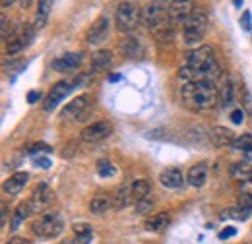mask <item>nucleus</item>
<instances>
[{"label":"nucleus","instance_id":"nucleus-8","mask_svg":"<svg viewBox=\"0 0 252 244\" xmlns=\"http://www.w3.org/2000/svg\"><path fill=\"white\" fill-rule=\"evenodd\" d=\"M35 31L37 30H35L33 26H24V28H20L18 31H14V35H12L10 41L6 43V53H8V55H16V53L24 51V49L33 41Z\"/></svg>","mask_w":252,"mask_h":244},{"label":"nucleus","instance_id":"nucleus-35","mask_svg":"<svg viewBox=\"0 0 252 244\" xmlns=\"http://www.w3.org/2000/svg\"><path fill=\"white\" fill-rule=\"evenodd\" d=\"M92 237H94V233H92V229L90 231H84V233H76V244H90L92 243Z\"/></svg>","mask_w":252,"mask_h":244},{"label":"nucleus","instance_id":"nucleus-28","mask_svg":"<svg viewBox=\"0 0 252 244\" xmlns=\"http://www.w3.org/2000/svg\"><path fill=\"white\" fill-rule=\"evenodd\" d=\"M251 210L249 208H227L221 212V217L225 219H237V221H247Z\"/></svg>","mask_w":252,"mask_h":244},{"label":"nucleus","instance_id":"nucleus-33","mask_svg":"<svg viewBox=\"0 0 252 244\" xmlns=\"http://www.w3.org/2000/svg\"><path fill=\"white\" fill-rule=\"evenodd\" d=\"M152 208H154V202H152V200H148V198H144V200H140V202L136 204V212H138L140 215L148 214Z\"/></svg>","mask_w":252,"mask_h":244},{"label":"nucleus","instance_id":"nucleus-26","mask_svg":"<svg viewBox=\"0 0 252 244\" xmlns=\"http://www.w3.org/2000/svg\"><path fill=\"white\" fill-rule=\"evenodd\" d=\"M32 214V208H30V202H24V204H20L18 208H16V212L12 215V229L16 231L24 221H26V217Z\"/></svg>","mask_w":252,"mask_h":244},{"label":"nucleus","instance_id":"nucleus-36","mask_svg":"<svg viewBox=\"0 0 252 244\" xmlns=\"http://www.w3.org/2000/svg\"><path fill=\"white\" fill-rule=\"evenodd\" d=\"M33 165H35V167H41V169H51V165H53V163H51V159H49V157L41 155V157H35V159H33Z\"/></svg>","mask_w":252,"mask_h":244},{"label":"nucleus","instance_id":"nucleus-23","mask_svg":"<svg viewBox=\"0 0 252 244\" xmlns=\"http://www.w3.org/2000/svg\"><path fill=\"white\" fill-rule=\"evenodd\" d=\"M171 223V214L169 212H161V214L154 215L152 219L146 221V229L152 233H161L167 229V225Z\"/></svg>","mask_w":252,"mask_h":244},{"label":"nucleus","instance_id":"nucleus-32","mask_svg":"<svg viewBox=\"0 0 252 244\" xmlns=\"http://www.w3.org/2000/svg\"><path fill=\"white\" fill-rule=\"evenodd\" d=\"M239 24H241L243 31H252V14H251V10H245V12H243V16H241Z\"/></svg>","mask_w":252,"mask_h":244},{"label":"nucleus","instance_id":"nucleus-13","mask_svg":"<svg viewBox=\"0 0 252 244\" xmlns=\"http://www.w3.org/2000/svg\"><path fill=\"white\" fill-rule=\"evenodd\" d=\"M192 12H194V2L192 0H171V8H169L171 22H175V24L183 22L185 24Z\"/></svg>","mask_w":252,"mask_h":244},{"label":"nucleus","instance_id":"nucleus-1","mask_svg":"<svg viewBox=\"0 0 252 244\" xmlns=\"http://www.w3.org/2000/svg\"><path fill=\"white\" fill-rule=\"evenodd\" d=\"M221 70L220 64L214 57V49L208 45H200L187 53V62L179 70V76L189 82H198V80H210L216 82L220 78Z\"/></svg>","mask_w":252,"mask_h":244},{"label":"nucleus","instance_id":"nucleus-44","mask_svg":"<svg viewBox=\"0 0 252 244\" xmlns=\"http://www.w3.org/2000/svg\"><path fill=\"white\" fill-rule=\"evenodd\" d=\"M20 2H22V8H30L33 0H20Z\"/></svg>","mask_w":252,"mask_h":244},{"label":"nucleus","instance_id":"nucleus-20","mask_svg":"<svg viewBox=\"0 0 252 244\" xmlns=\"http://www.w3.org/2000/svg\"><path fill=\"white\" fill-rule=\"evenodd\" d=\"M53 4H55V0H37V16H35V24H33L35 30L45 28V24L51 16Z\"/></svg>","mask_w":252,"mask_h":244},{"label":"nucleus","instance_id":"nucleus-21","mask_svg":"<svg viewBox=\"0 0 252 244\" xmlns=\"http://www.w3.org/2000/svg\"><path fill=\"white\" fill-rule=\"evenodd\" d=\"M113 64V53L109 49H99L95 51L94 57H92V66H94V72H103V70H109Z\"/></svg>","mask_w":252,"mask_h":244},{"label":"nucleus","instance_id":"nucleus-5","mask_svg":"<svg viewBox=\"0 0 252 244\" xmlns=\"http://www.w3.org/2000/svg\"><path fill=\"white\" fill-rule=\"evenodd\" d=\"M64 229V219L61 214H45L39 219H35L32 225V231L39 239H55L61 235Z\"/></svg>","mask_w":252,"mask_h":244},{"label":"nucleus","instance_id":"nucleus-34","mask_svg":"<svg viewBox=\"0 0 252 244\" xmlns=\"http://www.w3.org/2000/svg\"><path fill=\"white\" fill-rule=\"evenodd\" d=\"M28 153L30 155H39V153H51V148L47 144H32L28 148Z\"/></svg>","mask_w":252,"mask_h":244},{"label":"nucleus","instance_id":"nucleus-39","mask_svg":"<svg viewBox=\"0 0 252 244\" xmlns=\"http://www.w3.org/2000/svg\"><path fill=\"white\" fill-rule=\"evenodd\" d=\"M2 39H8V18L2 14Z\"/></svg>","mask_w":252,"mask_h":244},{"label":"nucleus","instance_id":"nucleus-11","mask_svg":"<svg viewBox=\"0 0 252 244\" xmlns=\"http://www.w3.org/2000/svg\"><path fill=\"white\" fill-rule=\"evenodd\" d=\"M88 105H90L88 95H78V97H74V99L63 109L61 119H63V121H78V119L82 117V113H86Z\"/></svg>","mask_w":252,"mask_h":244},{"label":"nucleus","instance_id":"nucleus-12","mask_svg":"<svg viewBox=\"0 0 252 244\" xmlns=\"http://www.w3.org/2000/svg\"><path fill=\"white\" fill-rule=\"evenodd\" d=\"M107 35H109V18L103 14L90 26L86 39H88L90 45H101L107 39Z\"/></svg>","mask_w":252,"mask_h":244},{"label":"nucleus","instance_id":"nucleus-40","mask_svg":"<svg viewBox=\"0 0 252 244\" xmlns=\"http://www.w3.org/2000/svg\"><path fill=\"white\" fill-rule=\"evenodd\" d=\"M8 244H32L30 243V241H26V239H20V237H14V239H12V241H10V243Z\"/></svg>","mask_w":252,"mask_h":244},{"label":"nucleus","instance_id":"nucleus-29","mask_svg":"<svg viewBox=\"0 0 252 244\" xmlns=\"http://www.w3.org/2000/svg\"><path fill=\"white\" fill-rule=\"evenodd\" d=\"M97 173H99L101 179H111V177L117 175V169L109 159H99L97 161Z\"/></svg>","mask_w":252,"mask_h":244},{"label":"nucleus","instance_id":"nucleus-38","mask_svg":"<svg viewBox=\"0 0 252 244\" xmlns=\"http://www.w3.org/2000/svg\"><path fill=\"white\" fill-rule=\"evenodd\" d=\"M235 235H237V229L235 227H225L220 233V239L221 241H227V239H233Z\"/></svg>","mask_w":252,"mask_h":244},{"label":"nucleus","instance_id":"nucleus-18","mask_svg":"<svg viewBox=\"0 0 252 244\" xmlns=\"http://www.w3.org/2000/svg\"><path fill=\"white\" fill-rule=\"evenodd\" d=\"M30 181V175L28 173H14L10 179H6L4 181V192L6 194H10V196H16V194H20L24 188H26V184Z\"/></svg>","mask_w":252,"mask_h":244},{"label":"nucleus","instance_id":"nucleus-41","mask_svg":"<svg viewBox=\"0 0 252 244\" xmlns=\"http://www.w3.org/2000/svg\"><path fill=\"white\" fill-rule=\"evenodd\" d=\"M39 97H41V93H39V92H32L30 95H28V101H30V103H35Z\"/></svg>","mask_w":252,"mask_h":244},{"label":"nucleus","instance_id":"nucleus-27","mask_svg":"<svg viewBox=\"0 0 252 244\" xmlns=\"http://www.w3.org/2000/svg\"><path fill=\"white\" fill-rule=\"evenodd\" d=\"M233 148L237 152H243L245 155L252 157V134H243V136H237L235 142H233Z\"/></svg>","mask_w":252,"mask_h":244},{"label":"nucleus","instance_id":"nucleus-7","mask_svg":"<svg viewBox=\"0 0 252 244\" xmlns=\"http://www.w3.org/2000/svg\"><path fill=\"white\" fill-rule=\"evenodd\" d=\"M78 84H80V80H76V82H72V80H63V82L55 84V86L51 88V92L47 93L45 101H43V109H45L47 113H53V111L61 105V101H63L64 97L72 92Z\"/></svg>","mask_w":252,"mask_h":244},{"label":"nucleus","instance_id":"nucleus-37","mask_svg":"<svg viewBox=\"0 0 252 244\" xmlns=\"http://www.w3.org/2000/svg\"><path fill=\"white\" fill-rule=\"evenodd\" d=\"M243 121H245V111H243V109H235V111L231 113V122L243 124Z\"/></svg>","mask_w":252,"mask_h":244},{"label":"nucleus","instance_id":"nucleus-4","mask_svg":"<svg viewBox=\"0 0 252 244\" xmlns=\"http://www.w3.org/2000/svg\"><path fill=\"white\" fill-rule=\"evenodd\" d=\"M206 28H208V18H206L204 10L194 8V12L185 22V31H183L185 43L192 49H196L200 45V41L204 39V35H206Z\"/></svg>","mask_w":252,"mask_h":244},{"label":"nucleus","instance_id":"nucleus-16","mask_svg":"<svg viewBox=\"0 0 252 244\" xmlns=\"http://www.w3.org/2000/svg\"><path fill=\"white\" fill-rule=\"evenodd\" d=\"M159 183L163 184L165 188H169V190H177V188H181L185 184V177H183V173L179 169L169 167L159 175Z\"/></svg>","mask_w":252,"mask_h":244},{"label":"nucleus","instance_id":"nucleus-42","mask_svg":"<svg viewBox=\"0 0 252 244\" xmlns=\"http://www.w3.org/2000/svg\"><path fill=\"white\" fill-rule=\"evenodd\" d=\"M109 80H111V82H121V80H123V74H111Z\"/></svg>","mask_w":252,"mask_h":244},{"label":"nucleus","instance_id":"nucleus-31","mask_svg":"<svg viewBox=\"0 0 252 244\" xmlns=\"http://www.w3.org/2000/svg\"><path fill=\"white\" fill-rule=\"evenodd\" d=\"M26 66H28V61H24V59H20V61H10L6 64V74L8 76H18L22 70H26Z\"/></svg>","mask_w":252,"mask_h":244},{"label":"nucleus","instance_id":"nucleus-14","mask_svg":"<svg viewBox=\"0 0 252 244\" xmlns=\"http://www.w3.org/2000/svg\"><path fill=\"white\" fill-rule=\"evenodd\" d=\"M82 61H84V55H82V53H66L61 59H57V61L53 62V68L59 70V72L68 74V72L76 70V68L82 64Z\"/></svg>","mask_w":252,"mask_h":244},{"label":"nucleus","instance_id":"nucleus-6","mask_svg":"<svg viewBox=\"0 0 252 244\" xmlns=\"http://www.w3.org/2000/svg\"><path fill=\"white\" fill-rule=\"evenodd\" d=\"M142 12L138 10L136 4L132 2H121L117 6V14H115V22H117V30L121 33H130L138 26Z\"/></svg>","mask_w":252,"mask_h":244},{"label":"nucleus","instance_id":"nucleus-15","mask_svg":"<svg viewBox=\"0 0 252 244\" xmlns=\"http://www.w3.org/2000/svg\"><path fill=\"white\" fill-rule=\"evenodd\" d=\"M121 53L128 61H140L144 57V47L136 37H126L121 43Z\"/></svg>","mask_w":252,"mask_h":244},{"label":"nucleus","instance_id":"nucleus-2","mask_svg":"<svg viewBox=\"0 0 252 244\" xmlns=\"http://www.w3.org/2000/svg\"><path fill=\"white\" fill-rule=\"evenodd\" d=\"M183 101L192 111H210L216 107L220 92L216 90V84L210 80H198L189 82L183 88Z\"/></svg>","mask_w":252,"mask_h":244},{"label":"nucleus","instance_id":"nucleus-19","mask_svg":"<svg viewBox=\"0 0 252 244\" xmlns=\"http://www.w3.org/2000/svg\"><path fill=\"white\" fill-rule=\"evenodd\" d=\"M206 179H208V165L206 163H196V165H192L189 169L187 181H189L190 186L202 188L206 184Z\"/></svg>","mask_w":252,"mask_h":244},{"label":"nucleus","instance_id":"nucleus-46","mask_svg":"<svg viewBox=\"0 0 252 244\" xmlns=\"http://www.w3.org/2000/svg\"><path fill=\"white\" fill-rule=\"evenodd\" d=\"M233 4H235V8H243V0H233Z\"/></svg>","mask_w":252,"mask_h":244},{"label":"nucleus","instance_id":"nucleus-43","mask_svg":"<svg viewBox=\"0 0 252 244\" xmlns=\"http://www.w3.org/2000/svg\"><path fill=\"white\" fill-rule=\"evenodd\" d=\"M6 215H8V212H6V206H2V227H4V223H6Z\"/></svg>","mask_w":252,"mask_h":244},{"label":"nucleus","instance_id":"nucleus-22","mask_svg":"<svg viewBox=\"0 0 252 244\" xmlns=\"http://www.w3.org/2000/svg\"><path fill=\"white\" fill-rule=\"evenodd\" d=\"M111 206H113V198L109 194H97L90 202V210L94 215H103L111 210Z\"/></svg>","mask_w":252,"mask_h":244},{"label":"nucleus","instance_id":"nucleus-3","mask_svg":"<svg viewBox=\"0 0 252 244\" xmlns=\"http://www.w3.org/2000/svg\"><path fill=\"white\" fill-rule=\"evenodd\" d=\"M169 8H171V0H152L142 10V16H140L142 26L154 31L163 30L167 26V22L171 20Z\"/></svg>","mask_w":252,"mask_h":244},{"label":"nucleus","instance_id":"nucleus-25","mask_svg":"<svg viewBox=\"0 0 252 244\" xmlns=\"http://www.w3.org/2000/svg\"><path fill=\"white\" fill-rule=\"evenodd\" d=\"M130 200H134V198H132V190L126 188V186H121V188L117 190L115 198H113V208H115V210H123V208H126V206L130 204Z\"/></svg>","mask_w":252,"mask_h":244},{"label":"nucleus","instance_id":"nucleus-17","mask_svg":"<svg viewBox=\"0 0 252 244\" xmlns=\"http://www.w3.org/2000/svg\"><path fill=\"white\" fill-rule=\"evenodd\" d=\"M235 138H237V136H235L229 128H223V126H216V128H212V132H210V140H212V144H214L216 148L233 146Z\"/></svg>","mask_w":252,"mask_h":244},{"label":"nucleus","instance_id":"nucleus-47","mask_svg":"<svg viewBox=\"0 0 252 244\" xmlns=\"http://www.w3.org/2000/svg\"><path fill=\"white\" fill-rule=\"evenodd\" d=\"M61 244H76V243H72V241H63Z\"/></svg>","mask_w":252,"mask_h":244},{"label":"nucleus","instance_id":"nucleus-24","mask_svg":"<svg viewBox=\"0 0 252 244\" xmlns=\"http://www.w3.org/2000/svg\"><path fill=\"white\" fill-rule=\"evenodd\" d=\"M130 190H132V198H134L136 202H140V200H144V198L150 196L152 184L148 183V181H144V179H140V181H134V183H132Z\"/></svg>","mask_w":252,"mask_h":244},{"label":"nucleus","instance_id":"nucleus-9","mask_svg":"<svg viewBox=\"0 0 252 244\" xmlns=\"http://www.w3.org/2000/svg\"><path fill=\"white\" fill-rule=\"evenodd\" d=\"M111 132H113L111 122H109V121H99V122L90 124V126H86V128L82 130L80 138H82L84 142H88V144H95V142H101V140L109 138V136H111Z\"/></svg>","mask_w":252,"mask_h":244},{"label":"nucleus","instance_id":"nucleus-30","mask_svg":"<svg viewBox=\"0 0 252 244\" xmlns=\"http://www.w3.org/2000/svg\"><path fill=\"white\" fill-rule=\"evenodd\" d=\"M233 99H235V90H233V84L227 80V82L223 84V88H221V92H220V101H221V105L227 109V107H231V105H233Z\"/></svg>","mask_w":252,"mask_h":244},{"label":"nucleus","instance_id":"nucleus-45","mask_svg":"<svg viewBox=\"0 0 252 244\" xmlns=\"http://www.w3.org/2000/svg\"><path fill=\"white\" fill-rule=\"evenodd\" d=\"M14 2H16V0H2V6H4V8H8V6H12Z\"/></svg>","mask_w":252,"mask_h":244},{"label":"nucleus","instance_id":"nucleus-10","mask_svg":"<svg viewBox=\"0 0 252 244\" xmlns=\"http://www.w3.org/2000/svg\"><path fill=\"white\" fill-rule=\"evenodd\" d=\"M53 190L47 186L45 183L37 184V188L33 190L32 194V200H30V208H32V214H39L43 210H47L51 204H53Z\"/></svg>","mask_w":252,"mask_h":244}]
</instances>
